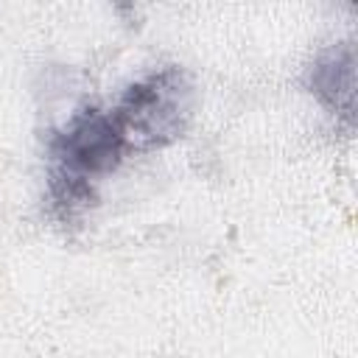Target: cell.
<instances>
[{
    "mask_svg": "<svg viewBox=\"0 0 358 358\" xmlns=\"http://www.w3.org/2000/svg\"><path fill=\"white\" fill-rule=\"evenodd\" d=\"M126 137L112 109L81 106L48 137V215L70 229L98 201V185L126 159Z\"/></svg>",
    "mask_w": 358,
    "mask_h": 358,
    "instance_id": "1",
    "label": "cell"
},
{
    "mask_svg": "<svg viewBox=\"0 0 358 358\" xmlns=\"http://www.w3.org/2000/svg\"><path fill=\"white\" fill-rule=\"evenodd\" d=\"M196 109V87L179 64H165L131 81L112 106L129 154H148L185 137Z\"/></svg>",
    "mask_w": 358,
    "mask_h": 358,
    "instance_id": "2",
    "label": "cell"
},
{
    "mask_svg": "<svg viewBox=\"0 0 358 358\" xmlns=\"http://www.w3.org/2000/svg\"><path fill=\"white\" fill-rule=\"evenodd\" d=\"M308 92L347 129L355 117V50L352 42L324 48L305 70Z\"/></svg>",
    "mask_w": 358,
    "mask_h": 358,
    "instance_id": "3",
    "label": "cell"
}]
</instances>
